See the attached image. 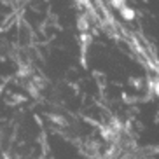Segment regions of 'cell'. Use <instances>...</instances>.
I'll list each match as a JSON object with an SVG mask.
<instances>
[{"label":"cell","instance_id":"obj_1","mask_svg":"<svg viewBox=\"0 0 159 159\" xmlns=\"http://www.w3.org/2000/svg\"><path fill=\"white\" fill-rule=\"evenodd\" d=\"M77 30H79V33L80 32H89V30H91V23H89V19L86 14L77 16Z\"/></svg>","mask_w":159,"mask_h":159},{"label":"cell","instance_id":"obj_2","mask_svg":"<svg viewBox=\"0 0 159 159\" xmlns=\"http://www.w3.org/2000/svg\"><path fill=\"white\" fill-rule=\"evenodd\" d=\"M119 12H121V16L126 21H133L135 19V9H131L129 5H122L121 9H119Z\"/></svg>","mask_w":159,"mask_h":159},{"label":"cell","instance_id":"obj_3","mask_svg":"<svg viewBox=\"0 0 159 159\" xmlns=\"http://www.w3.org/2000/svg\"><path fill=\"white\" fill-rule=\"evenodd\" d=\"M18 74L21 75V77H30V75H32V66L30 65H21Z\"/></svg>","mask_w":159,"mask_h":159},{"label":"cell","instance_id":"obj_4","mask_svg":"<svg viewBox=\"0 0 159 159\" xmlns=\"http://www.w3.org/2000/svg\"><path fill=\"white\" fill-rule=\"evenodd\" d=\"M110 5H112L116 11H119L122 5H126V0H110Z\"/></svg>","mask_w":159,"mask_h":159},{"label":"cell","instance_id":"obj_5","mask_svg":"<svg viewBox=\"0 0 159 159\" xmlns=\"http://www.w3.org/2000/svg\"><path fill=\"white\" fill-rule=\"evenodd\" d=\"M129 84H133L135 88H140L142 82H140V80H136V77H131V79H129Z\"/></svg>","mask_w":159,"mask_h":159}]
</instances>
